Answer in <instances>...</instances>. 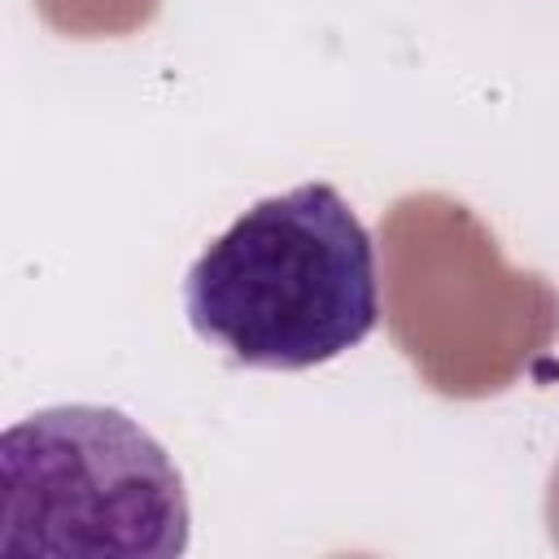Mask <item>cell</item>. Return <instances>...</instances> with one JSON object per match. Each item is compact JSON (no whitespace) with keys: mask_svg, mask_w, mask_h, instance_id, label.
Returning a JSON list of instances; mask_svg holds the SVG:
<instances>
[{"mask_svg":"<svg viewBox=\"0 0 559 559\" xmlns=\"http://www.w3.org/2000/svg\"><path fill=\"white\" fill-rule=\"evenodd\" d=\"M192 332L240 367L306 371L380 323L376 245L332 183L249 205L188 266Z\"/></svg>","mask_w":559,"mask_h":559,"instance_id":"obj_1","label":"cell"},{"mask_svg":"<svg viewBox=\"0 0 559 559\" xmlns=\"http://www.w3.org/2000/svg\"><path fill=\"white\" fill-rule=\"evenodd\" d=\"M188 493L166 445L118 406H48L0 437V550L175 559Z\"/></svg>","mask_w":559,"mask_h":559,"instance_id":"obj_2","label":"cell"}]
</instances>
